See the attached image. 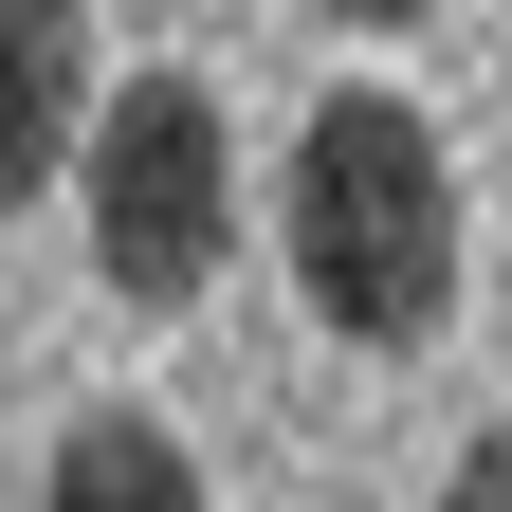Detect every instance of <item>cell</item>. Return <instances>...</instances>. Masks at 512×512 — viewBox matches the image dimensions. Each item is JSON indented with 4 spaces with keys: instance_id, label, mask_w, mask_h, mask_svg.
Returning a JSON list of instances; mask_svg holds the SVG:
<instances>
[{
    "instance_id": "6da1fadb",
    "label": "cell",
    "mask_w": 512,
    "mask_h": 512,
    "mask_svg": "<svg viewBox=\"0 0 512 512\" xmlns=\"http://www.w3.org/2000/svg\"><path fill=\"white\" fill-rule=\"evenodd\" d=\"M275 238H293V293L330 311L348 348H421L458 311V165L403 92H330L293 128V183H275Z\"/></svg>"
},
{
    "instance_id": "7a4b0ae2",
    "label": "cell",
    "mask_w": 512,
    "mask_h": 512,
    "mask_svg": "<svg viewBox=\"0 0 512 512\" xmlns=\"http://www.w3.org/2000/svg\"><path fill=\"white\" fill-rule=\"evenodd\" d=\"M74 183H92V275L128 311H183L238 256V147H220V92L202 74H128L74 128Z\"/></svg>"
},
{
    "instance_id": "3957f363",
    "label": "cell",
    "mask_w": 512,
    "mask_h": 512,
    "mask_svg": "<svg viewBox=\"0 0 512 512\" xmlns=\"http://www.w3.org/2000/svg\"><path fill=\"white\" fill-rule=\"evenodd\" d=\"M92 128V0H0V220L74 165Z\"/></svg>"
},
{
    "instance_id": "277c9868",
    "label": "cell",
    "mask_w": 512,
    "mask_h": 512,
    "mask_svg": "<svg viewBox=\"0 0 512 512\" xmlns=\"http://www.w3.org/2000/svg\"><path fill=\"white\" fill-rule=\"evenodd\" d=\"M55 512H220V494H202V458H183L147 403H92L55 439Z\"/></svg>"
},
{
    "instance_id": "5b68a950",
    "label": "cell",
    "mask_w": 512,
    "mask_h": 512,
    "mask_svg": "<svg viewBox=\"0 0 512 512\" xmlns=\"http://www.w3.org/2000/svg\"><path fill=\"white\" fill-rule=\"evenodd\" d=\"M439 512H512V421L476 439V458H458V476H439Z\"/></svg>"
},
{
    "instance_id": "8992f818",
    "label": "cell",
    "mask_w": 512,
    "mask_h": 512,
    "mask_svg": "<svg viewBox=\"0 0 512 512\" xmlns=\"http://www.w3.org/2000/svg\"><path fill=\"white\" fill-rule=\"evenodd\" d=\"M330 19H366V37H384V19H421V0H330Z\"/></svg>"
}]
</instances>
